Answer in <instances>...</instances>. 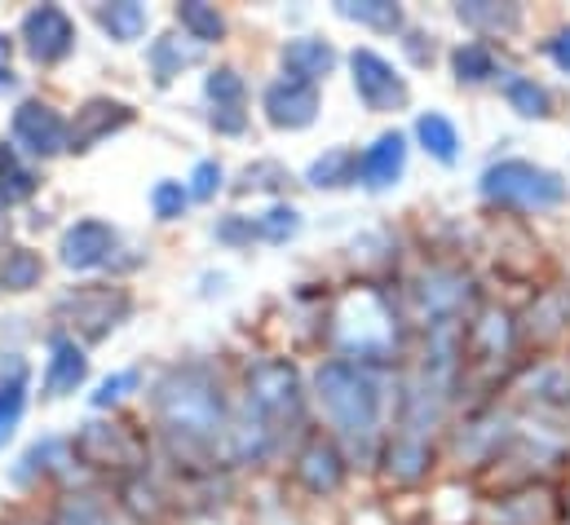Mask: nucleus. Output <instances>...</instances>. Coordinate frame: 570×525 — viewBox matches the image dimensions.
Segmentation results:
<instances>
[{
	"label": "nucleus",
	"instance_id": "obj_10",
	"mask_svg": "<svg viewBox=\"0 0 570 525\" xmlns=\"http://www.w3.org/2000/svg\"><path fill=\"white\" fill-rule=\"evenodd\" d=\"M116 244H120V235H116L107 221L89 217V221H76V226L62 235L58 257H62V265H67V269H98V265L111 261Z\"/></svg>",
	"mask_w": 570,
	"mask_h": 525
},
{
	"label": "nucleus",
	"instance_id": "obj_12",
	"mask_svg": "<svg viewBox=\"0 0 570 525\" xmlns=\"http://www.w3.org/2000/svg\"><path fill=\"white\" fill-rule=\"evenodd\" d=\"M407 168V137L403 132H381L363 155H358V181L367 190H385L403 177Z\"/></svg>",
	"mask_w": 570,
	"mask_h": 525
},
{
	"label": "nucleus",
	"instance_id": "obj_34",
	"mask_svg": "<svg viewBox=\"0 0 570 525\" xmlns=\"http://www.w3.org/2000/svg\"><path fill=\"white\" fill-rule=\"evenodd\" d=\"M217 190H222V164L217 159L195 164V172H190V199H213Z\"/></svg>",
	"mask_w": 570,
	"mask_h": 525
},
{
	"label": "nucleus",
	"instance_id": "obj_28",
	"mask_svg": "<svg viewBox=\"0 0 570 525\" xmlns=\"http://www.w3.org/2000/svg\"><path fill=\"white\" fill-rule=\"evenodd\" d=\"M504 98H509V107H513L518 116H527V120L549 116V93H544L535 80H527V76H509V80H504Z\"/></svg>",
	"mask_w": 570,
	"mask_h": 525
},
{
	"label": "nucleus",
	"instance_id": "obj_25",
	"mask_svg": "<svg viewBox=\"0 0 570 525\" xmlns=\"http://www.w3.org/2000/svg\"><path fill=\"white\" fill-rule=\"evenodd\" d=\"M45 274V261L31 252V248H9L0 257V287L4 291H31Z\"/></svg>",
	"mask_w": 570,
	"mask_h": 525
},
{
	"label": "nucleus",
	"instance_id": "obj_16",
	"mask_svg": "<svg viewBox=\"0 0 570 525\" xmlns=\"http://www.w3.org/2000/svg\"><path fill=\"white\" fill-rule=\"evenodd\" d=\"M284 67L292 80H305V85H318L323 76H332L336 67V49L314 40V36H301V40H287L284 44Z\"/></svg>",
	"mask_w": 570,
	"mask_h": 525
},
{
	"label": "nucleus",
	"instance_id": "obj_15",
	"mask_svg": "<svg viewBox=\"0 0 570 525\" xmlns=\"http://www.w3.org/2000/svg\"><path fill=\"white\" fill-rule=\"evenodd\" d=\"M296 473H301V482H305L314 495H327V491L341 486V477H345V459H341V450H336L327 437H314V442L301 450Z\"/></svg>",
	"mask_w": 570,
	"mask_h": 525
},
{
	"label": "nucleus",
	"instance_id": "obj_36",
	"mask_svg": "<svg viewBox=\"0 0 570 525\" xmlns=\"http://www.w3.org/2000/svg\"><path fill=\"white\" fill-rule=\"evenodd\" d=\"M134 385H138V372H120V376L102 380V389L94 394V406H111V402H120V397L129 394Z\"/></svg>",
	"mask_w": 570,
	"mask_h": 525
},
{
	"label": "nucleus",
	"instance_id": "obj_6",
	"mask_svg": "<svg viewBox=\"0 0 570 525\" xmlns=\"http://www.w3.org/2000/svg\"><path fill=\"white\" fill-rule=\"evenodd\" d=\"M22 44H27V53H31L40 67L62 62V58L76 49V22H71V13L58 9V4H36V9L22 18Z\"/></svg>",
	"mask_w": 570,
	"mask_h": 525
},
{
	"label": "nucleus",
	"instance_id": "obj_33",
	"mask_svg": "<svg viewBox=\"0 0 570 525\" xmlns=\"http://www.w3.org/2000/svg\"><path fill=\"white\" fill-rule=\"evenodd\" d=\"M204 93L213 98V107H244V80H239V71H230V67L213 71L208 85H204Z\"/></svg>",
	"mask_w": 570,
	"mask_h": 525
},
{
	"label": "nucleus",
	"instance_id": "obj_24",
	"mask_svg": "<svg viewBox=\"0 0 570 525\" xmlns=\"http://www.w3.org/2000/svg\"><path fill=\"white\" fill-rule=\"evenodd\" d=\"M98 22L107 27L111 40L129 44L146 31V9L138 0H120V4H98Z\"/></svg>",
	"mask_w": 570,
	"mask_h": 525
},
{
	"label": "nucleus",
	"instance_id": "obj_22",
	"mask_svg": "<svg viewBox=\"0 0 570 525\" xmlns=\"http://www.w3.org/2000/svg\"><path fill=\"white\" fill-rule=\"evenodd\" d=\"M460 22L478 27V31H513L522 22V9L518 4H491V0H464L455 4Z\"/></svg>",
	"mask_w": 570,
	"mask_h": 525
},
{
	"label": "nucleus",
	"instance_id": "obj_26",
	"mask_svg": "<svg viewBox=\"0 0 570 525\" xmlns=\"http://www.w3.org/2000/svg\"><path fill=\"white\" fill-rule=\"evenodd\" d=\"M416 137H421V146H425L429 155L442 159V164H451L455 150H460V132H455V125L446 116H438V111H429V116L416 120Z\"/></svg>",
	"mask_w": 570,
	"mask_h": 525
},
{
	"label": "nucleus",
	"instance_id": "obj_29",
	"mask_svg": "<svg viewBox=\"0 0 570 525\" xmlns=\"http://www.w3.org/2000/svg\"><path fill=\"white\" fill-rule=\"evenodd\" d=\"M451 67H455L460 85H482V80L495 76V58H491L487 44H460V49L451 53Z\"/></svg>",
	"mask_w": 570,
	"mask_h": 525
},
{
	"label": "nucleus",
	"instance_id": "obj_37",
	"mask_svg": "<svg viewBox=\"0 0 570 525\" xmlns=\"http://www.w3.org/2000/svg\"><path fill=\"white\" fill-rule=\"evenodd\" d=\"M208 120H213V129L230 132V137L248 129V116H244V107H213V116H208Z\"/></svg>",
	"mask_w": 570,
	"mask_h": 525
},
{
	"label": "nucleus",
	"instance_id": "obj_35",
	"mask_svg": "<svg viewBox=\"0 0 570 525\" xmlns=\"http://www.w3.org/2000/svg\"><path fill=\"white\" fill-rule=\"evenodd\" d=\"M287 172L279 164H253L248 172H244V190H275V186H284Z\"/></svg>",
	"mask_w": 570,
	"mask_h": 525
},
{
	"label": "nucleus",
	"instance_id": "obj_20",
	"mask_svg": "<svg viewBox=\"0 0 570 525\" xmlns=\"http://www.w3.org/2000/svg\"><path fill=\"white\" fill-rule=\"evenodd\" d=\"M350 181H358V155L345 146H336L309 164V186H318V190H341Z\"/></svg>",
	"mask_w": 570,
	"mask_h": 525
},
{
	"label": "nucleus",
	"instance_id": "obj_4",
	"mask_svg": "<svg viewBox=\"0 0 570 525\" xmlns=\"http://www.w3.org/2000/svg\"><path fill=\"white\" fill-rule=\"evenodd\" d=\"M482 195L491 204H513V208H553L567 199V181L527 159H504L482 172Z\"/></svg>",
	"mask_w": 570,
	"mask_h": 525
},
{
	"label": "nucleus",
	"instance_id": "obj_32",
	"mask_svg": "<svg viewBox=\"0 0 570 525\" xmlns=\"http://www.w3.org/2000/svg\"><path fill=\"white\" fill-rule=\"evenodd\" d=\"M253 226H257V239H266V244H287V239L301 230V212H296V208H271V212L257 217Z\"/></svg>",
	"mask_w": 570,
	"mask_h": 525
},
{
	"label": "nucleus",
	"instance_id": "obj_7",
	"mask_svg": "<svg viewBox=\"0 0 570 525\" xmlns=\"http://www.w3.org/2000/svg\"><path fill=\"white\" fill-rule=\"evenodd\" d=\"M354 89L367 111H403L407 107V80L376 53V49H354Z\"/></svg>",
	"mask_w": 570,
	"mask_h": 525
},
{
	"label": "nucleus",
	"instance_id": "obj_19",
	"mask_svg": "<svg viewBox=\"0 0 570 525\" xmlns=\"http://www.w3.org/2000/svg\"><path fill=\"white\" fill-rule=\"evenodd\" d=\"M199 62V40L190 36H159L150 44V71H155V85H168L173 76H181L186 67Z\"/></svg>",
	"mask_w": 570,
	"mask_h": 525
},
{
	"label": "nucleus",
	"instance_id": "obj_38",
	"mask_svg": "<svg viewBox=\"0 0 570 525\" xmlns=\"http://www.w3.org/2000/svg\"><path fill=\"white\" fill-rule=\"evenodd\" d=\"M544 49H549V58H553L562 71H570V31H558V36H553Z\"/></svg>",
	"mask_w": 570,
	"mask_h": 525
},
{
	"label": "nucleus",
	"instance_id": "obj_39",
	"mask_svg": "<svg viewBox=\"0 0 570 525\" xmlns=\"http://www.w3.org/2000/svg\"><path fill=\"white\" fill-rule=\"evenodd\" d=\"M9 58H13V40L0 31V80H9Z\"/></svg>",
	"mask_w": 570,
	"mask_h": 525
},
{
	"label": "nucleus",
	"instance_id": "obj_13",
	"mask_svg": "<svg viewBox=\"0 0 570 525\" xmlns=\"http://www.w3.org/2000/svg\"><path fill=\"white\" fill-rule=\"evenodd\" d=\"M71 450L85 455L98 468H111V464L125 468V464L138 459V442L125 428H116V424H85V433L71 442Z\"/></svg>",
	"mask_w": 570,
	"mask_h": 525
},
{
	"label": "nucleus",
	"instance_id": "obj_18",
	"mask_svg": "<svg viewBox=\"0 0 570 525\" xmlns=\"http://www.w3.org/2000/svg\"><path fill=\"white\" fill-rule=\"evenodd\" d=\"M49 525H125L116 504L107 495H94V491H80V495H67L58 508H53V522Z\"/></svg>",
	"mask_w": 570,
	"mask_h": 525
},
{
	"label": "nucleus",
	"instance_id": "obj_17",
	"mask_svg": "<svg viewBox=\"0 0 570 525\" xmlns=\"http://www.w3.org/2000/svg\"><path fill=\"white\" fill-rule=\"evenodd\" d=\"M22 406H27V363L22 358H9L0 367V446L18 433Z\"/></svg>",
	"mask_w": 570,
	"mask_h": 525
},
{
	"label": "nucleus",
	"instance_id": "obj_1",
	"mask_svg": "<svg viewBox=\"0 0 570 525\" xmlns=\"http://www.w3.org/2000/svg\"><path fill=\"white\" fill-rule=\"evenodd\" d=\"M155 415L173 446L181 450H213L217 437H230L226 397L204 367H177L155 389Z\"/></svg>",
	"mask_w": 570,
	"mask_h": 525
},
{
	"label": "nucleus",
	"instance_id": "obj_9",
	"mask_svg": "<svg viewBox=\"0 0 570 525\" xmlns=\"http://www.w3.org/2000/svg\"><path fill=\"white\" fill-rule=\"evenodd\" d=\"M129 125H134V107L111 102V98H94V102H85V107L76 111V120H71V129H67V150H71V155H85V150H94L102 137L129 129Z\"/></svg>",
	"mask_w": 570,
	"mask_h": 525
},
{
	"label": "nucleus",
	"instance_id": "obj_40",
	"mask_svg": "<svg viewBox=\"0 0 570 525\" xmlns=\"http://www.w3.org/2000/svg\"><path fill=\"white\" fill-rule=\"evenodd\" d=\"M0 235H4V217H0Z\"/></svg>",
	"mask_w": 570,
	"mask_h": 525
},
{
	"label": "nucleus",
	"instance_id": "obj_11",
	"mask_svg": "<svg viewBox=\"0 0 570 525\" xmlns=\"http://www.w3.org/2000/svg\"><path fill=\"white\" fill-rule=\"evenodd\" d=\"M314 116H318V89L314 85L284 76L266 89V120L275 129H309Z\"/></svg>",
	"mask_w": 570,
	"mask_h": 525
},
{
	"label": "nucleus",
	"instance_id": "obj_3",
	"mask_svg": "<svg viewBox=\"0 0 570 525\" xmlns=\"http://www.w3.org/2000/svg\"><path fill=\"white\" fill-rule=\"evenodd\" d=\"M134 300L125 287H111V283H85V287H71L62 300H58V323L71 327L80 340H107L125 318H129Z\"/></svg>",
	"mask_w": 570,
	"mask_h": 525
},
{
	"label": "nucleus",
	"instance_id": "obj_27",
	"mask_svg": "<svg viewBox=\"0 0 570 525\" xmlns=\"http://www.w3.org/2000/svg\"><path fill=\"white\" fill-rule=\"evenodd\" d=\"M177 22H181V27L190 31V40H199V44L226 36V18H222L213 4H204V0H186V4H177Z\"/></svg>",
	"mask_w": 570,
	"mask_h": 525
},
{
	"label": "nucleus",
	"instance_id": "obj_21",
	"mask_svg": "<svg viewBox=\"0 0 570 525\" xmlns=\"http://www.w3.org/2000/svg\"><path fill=\"white\" fill-rule=\"evenodd\" d=\"M31 195H36V172L18 159L13 146L0 141V204L9 208V204H22V199H31Z\"/></svg>",
	"mask_w": 570,
	"mask_h": 525
},
{
	"label": "nucleus",
	"instance_id": "obj_14",
	"mask_svg": "<svg viewBox=\"0 0 570 525\" xmlns=\"http://www.w3.org/2000/svg\"><path fill=\"white\" fill-rule=\"evenodd\" d=\"M89 376V358L71 336H53L49 340V367H45V397H67L76 394Z\"/></svg>",
	"mask_w": 570,
	"mask_h": 525
},
{
	"label": "nucleus",
	"instance_id": "obj_31",
	"mask_svg": "<svg viewBox=\"0 0 570 525\" xmlns=\"http://www.w3.org/2000/svg\"><path fill=\"white\" fill-rule=\"evenodd\" d=\"M186 204H190V186H181V181H155L150 208H155L159 221H177L186 212Z\"/></svg>",
	"mask_w": 570,
	"mask_h": 525
},
{
	"label": "nucleus",
	"instance_id": "obj_30",
	"mask_svg": "<svg viewBox=\"0 0 570 525\" xmlns=\"http://www.w3.org/2000/svg\"><path fill=\"white\" fill-rule=\"evenodd\" d=\"M67 455H71V446H67V442L45 437L40 446H31V450H27V459H22V468H18V482H27L31 473H53V468H62V464H67Z\"/></svg>",
	"mask_w": 570,
	"mask_h": 525
},
{
	"label": "nucleus",
	"instance_id": "obj_2",
	"mask_svg": "<svg viewBox=\"0 0 570 525\" xmlns=\"http://www.w3.org/2000/svg\"><path fill=\"white\" fill-rule=\"evenodd\" d=\"M314 389H318V402H323L336 437L358 459H367L376 446V433H381V410H385L381 380L367 367H358L354 358H332L318 367Z\"/></svg>",
	"mask_w": 570,
	"mask_h": 525
},
{
	"label": "nucleus",
	"instance_id": "obj_8",
	"mask_svg": "<svg viewBox=\"0 0 570 525\" xmlns=\"http://www.w3.org/2000/svg\"><path fill=\"white\" fill-rule=\"evenodd\" d=\"M67 120L49 107V102H22L18 111H13V141L27 150V155H36V159H53V155H62L67 150Z\"/></svg>",
	"mask_w": 570,
	"mask_h": 525
},
{
	"label": "nucleus",
	"instance_id": "obj_5",
	"mask_svg": "<svg viewBox=\"0 0 570 525\" xmlns=\"http://www.w3.org/2000/svg\"><path fill=\"white\" fill-rule=\"evenodd\" d=\"M301 372L284 363V358H271V363H257L248 372V410H257L275 433L284 424H296L301 419Z\"/></svg>",
	"mask_w": 570,
	"mask_h": 525
},
{
	"label": "nucleus",
	"instance_id": "obj_23",
	"mask_svg": "<svg viewBox=\"0 0 570 525\" xmlns=\"http://www.w3.org/2000/svg\"><path fill=\"white\" fill-rule=\"evenodd\" d=\"M336 13L350 18V22L376 27V31H399L403 27V9L394 0H341Z\"/></svg>",
	"mask_w": 570,
	"mask_h": 525
}]
</instances>
